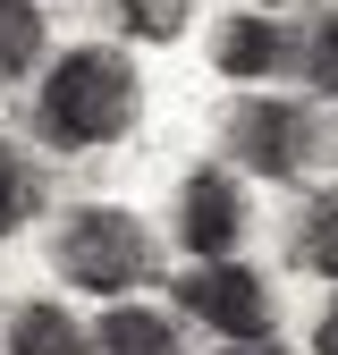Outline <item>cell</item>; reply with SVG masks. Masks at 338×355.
Listing matches in <instances>:
<instances>
[{
	"label": "cell",
	"mask_w": 338,
	"mask_h": 355,
	"mask_svg": "<svg viewBox=\"0 0 338 355\" xmlns=\"http://www.w3.org/2000/svg\"><path fill=\"white\" fill-rule=\"evenodd\" d=\"M178 245L195 262H237V245H245V187L229 169H195L178 187Z\"/></svg>",
	"instance_id": "cell-5"
},
{
	"label": "cell",
	"mask_w": 338,
	"mask_h": 355,
	"mask_svg": "<svg viewBox=\"0 0 338 355\" xmlns=\"http://www.w3.org/2000/svg\"><path fill=\"white\" fill-rule=\"evenodd\" d=\"M118 9V34H136V42H178L195 26V0H110Z\"/></svg>",
	"instance_id": "cell-11"
},
{
	"label": "cell",
	"mask_w": 338,
	"mask_h": 355,
	"mask_svg": "<svg viewBox=\"0 0 338 355\" xmlns=\"http://www.w3.org/2000/svg\"><path fill=\"white\" fill-rule=\"evenodd\" d=\"M9 355H94V330H76L68 304L26 296L17 313H9Z\"/></svg>",
	"instance_id": "cell-7"
},
{
	"label": "cell",
	"mask_w": 338,
	"mask_h": 355,
	"mask_svg": "<svg viewBox=\"0 0 338 355\" xmlns=\"http://www.w3.org/2000/svg\"><path fill=\"white\" fill-rule=\"evenodd\" d=\"M42 60V9L34 0H0V76H26Z\"/></svg>",
	"instance_id": "cell-12"
},
{
	"label": "cell",
	"mask_w": 338,
	"mask_h": 355,
	"mask_svg": "<svg viewBox=\"0 0 338 355\" xmlns=\"http://www.w3.org/2000/svg\"><path fill=\"white\" fill-rule=\"evenodd\" d=\"M263 9H287V0H263Z\"/></svg>",
	"instance_id": "cell-16"
},
{
	"label": "cell",
	"mask_w": 338,
	"mask_h": 355,
	"mask_svg": "<svg viewBox=\"0 0 338 355\" xmlns=\"http://www.w3.org/2000/svg\"><path fill=\"white\" fill-rule=\"evenodd\" d=\"M305 76H313V94H338V9L305 34Z\"/></svg>",
	"instance_id": "cell-13"
},
{
	"label": "cell",
	"mask_w": 338,
	"mask_h": 355,
	"mask_svg": "<svg viewBox=\"0 0 338 355\" xmlns=\"http://www.w3.org/2000/svg\"><path fill=\"white\" fill-rule=\"evenodd\" d=\"M94 355H186L178 347V322L152 313V304H110L102 330H94Z\"/></svg>",
	"instance_id": "cell-8"
},
{
	"label": "cell",
	"mask_w": 338,
	"mask_h": 355,
	"mask_svg": "<svg viewBox=\"0 0 338 355\" xmlns=\"http://www.w3.org/2000/svg\"><path fill=\"white\" fill-rule=\"evenodd\" d=\"M51 262H60V279L76 288H94V296H127V288H144L161 271V245L136 211H118V203H76L60 220V237H51Z\"/></svg>",
	"instance_id": "cell-2"
},
{
	"label": "cell",
	"mask_w": 338,
	"mask_h": 355,
	"mask_svg": "<svg viewBox=\"0 0 338 355\" xmlns=\"http://www.w3.org/2000/svg\"><path fill=\"white\" fill-rule=\"evenodd\" d=\"M321 153V127L305 102H279V94H254L229 110V161L254 178H305Z\"/></svg>",
	"instance_id": "cell-3"
},
{
	"label": "cell",
	"mask_w": 338,
	"mask_h": 355,
	"mask_svg": "<svg viewBox=\"0 0 338 355\" xmlns=\"http://www.w3.org/2000/svg\"><path fill=\"white\" fill-rule=\"evenodd\" d=\"M34 211H42V178H34V161L9 136H0V237H17Z\"/></svg>",
	"instance_id": "cell-10"
},
{
	"label": "cell",
	"mask_w": 338,
	"mask_h": 355,
	"mask_svg": "<svg viewBox=\"0 0 338 355\" xmlns=\"http://www.w3.org/2000/svg\"><path fill=\"white\" fill-rule=\"evenodd\" d=\"M136 110H144V85L127 68V51H110V42H76L68 60H51V76H42V94H34V127H42V144H60V153L118 144L127 127H136Z\"/></svg>",
	"instance_id": "cell-1"
},
{
	"label": "cell",
	"mask_w": 338,
	"mask_h": 355,
	"mask_svg": "<svg viewBox=\"0 0 338 355\" xmlns=\"http://www.w3.org/2000/svg\"><path fill=\"white\" fill-rule=\"evenodd\" d=\"M313 355H338V304L321 313V330H313Z\"/></svg>",
	"instance_id": "cell-14"
},
{
	"label": "cell",
	"mask_w": 338,
	"mask_h": 355,
	"mask_svg": "<svg viewBox=\"0 0 338 355\" xmlns=\"http://www.w3.org/2000/svg\"><path fill=\"white\" fill-rule=\"evenodd\" d=\"M178 304L220 330L229 347H254V338H279V304L263 288V271H245V262H195V271L178 279Z\"/></svg>",
	"instance_id": "cell-4"
},
{
	"label": "cell",
	"mask_w": 338,
	"mask_h": 355,
	"mask_svg": "<svg viewBox=\"0 0 338 355\" xmlns=\"http://www.w3.org/2000/svg\"><path fill=\"white\" fill-rule=\"evenodd\" d=\"M296 262H305L313 279H330V288H338V187H330V195H313L305 211H296Z\"/></svg>",
	"instance_id": "cell-9"
},
{
	"label": "cell",
	"mask_w": 338,
	"mask_h": 355,
	"mask_svg": "<svg viewBox=\"0 0 338 355\" xmlns=\"http://www.w3.org/2000/svg\"><path fill=\"white\" fill-rule=\"evenodd\" d=\"M296 60V42L279 34V17H229V26H211V68L254 85V76H279Z\"/></svg>",
	"instance_id": "cell-6"
},
{
	"label": "cell",
	"mask_w": 338,
	"mask_h": 355,
	"mask_svg": "<svg viewBox=\"0 0 338 355\" xmlns=\"http://www.w3.org/2000/svg\"><path fill=\"white\" fill-rule=\"evenodd\" d=\"M229 355H287L279 338H254V347H229Z\"/></svg>",
	"instance_id": "cell-15"
}]
</instances>
